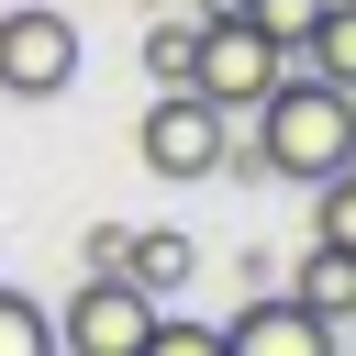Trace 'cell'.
I'll list each match as a JSON object with an SVG mask.
<instances>
[{
    "label": "cell",
    "mask_w": 356,
    "mask_h": 356,
    "mask_svg": "<svg viewBox=\"0 0 356 356\" xmlns=\"http://www.w3.org/2000/svg\"><path fill=\"white\" fill-rule=\"evenodd\" d=\"M256 167L267 178H289V189H323L334 167H356V100L345 89H323L312 67H278V89L256 100Z\"/></svg>",
    "instance_id": "cell-1"
},
{
    "label": "cell",
    "mask_w": 356,
    "mask_h": 356,
    "mask_svg": "<svg viewBox=\"0 0 356 356\" xmlns=\"http://www.w3.org/2000/svg\"><path fill=\"white\" fill-rule=\"evenodd\" d=\"M78 22L67 11H44V0H22V11H0V100H67L78 89Z\"/></svg>",
    "instance_id": "cell-2"
},
{
    "label": "cell",
    "mask_w": 356,
    "mask_h": 356,
    "mask_svg": "<svg viewBox=\"0 0 356 356\" xmlns=\"http://www.w3.org/2000/svg\"><path fill=\"white\" fill-rule=\"evenodd\" d=\"M278 67H289V56H278L256 22H200V56H189V100H211V111L234 122V111H256V100L278 89Z\"/></svg>",
    "instance_id": "cell-3"
},
{
    "label": "cell",
    "mask_w": 356,
    "mask_h": 356,
    "mask_svg": "<svg viewBox=\"0 0 356 356\" xmlns=\"http://www.w3.org/2000/svg\"><path fill=\"white\" fill-rule=\"evenodd\" d=\"M222 145H234V122H222L211 100H189V89H156V100H145V134H134V156H145L167 189L211 178V167H222Z\"/></svg>",
    "instance_id": "cell-4"
},
{
    "label": "cell",
    "mask_w": 356,
    "mask_h": 356,
    "mask_svg": "<svg viewBox=\"0 0 356 356\" xmlns=\"http://www.w3.org/2000/svg\"><path fill=\"white\" fill-rule=\"evenodd\" d=\"M167 300H145L134 278H78L67 312H56V356H145Z\"/></svg>",
    "instance_id": "cell-5"
},
{
    "label": "cell",
    "mask_w": 356,
    "mask_h": 356,
    "mask_svg": "<svg viewBox=\"0 0 356 356\" xmlns=\"http://www.w3.org/2000/svg\"><path fill=\"white\" fill-rule=\"evenodd\" d=\"M222 356H345V345H334V323H312L289 289H256V300L222 323Z\"/></svg>",
    "instance_id": "cell-6"
},
{
    "label": "cell",
    "mask_w": 356,
    "mask_h": 356,
    "mask_svg": "<svg viewBox=\"0 0 356 356\" xmlns=\"http://www.w3.org/2000/svg\"><path fill=\"white\" fill-rule=\"evenodd\" d=\"M289 300H300L312 323H334V334H345V323H356V256L312 245V256H300V278H289Z\"/></svg>",
    "instance_id": "cell-7"
},
{
    "label": "cell",
    "mask_w": 356,
    "mask_h": 356,
    "mask_svg": "<svg viewBox=\"0 0 356 356\" xmlns=\"http://www.w3.org/2000/svg\"><path fill=\"white\" fill-rule=\"evenodd\" d=\"M122 278H134L145 300H167V289H189V278H200V245L156 222V234H134V256H122Z\"/></svg>",
    "instance_id": "cell-8"
},
{
    "label": "cell",
    "mask_w": 356,
    "mask_h": 356,
    "mask_svg": "<svg viewBox=\"0 0 356 356\" xmlns=\"http://www.w3.org/2000/svg\"><path fill=\"white\" fill-rule=\"evenodd\" d=\"M300 67H312L323 89H345V100H356V0H323V22L300 33Z\"/></svg>",
    "instance_id": "cell-9"
},
{
    "label": "cell",
    "mask_w": 356,
    "mask_h": 356,
    "mask_svg": "<svg viewBox=\"0 0 356 356\" xmlns=\"http://www.w3.org/2000/svg\"><path fill=\"white\" fill-rule=\"evenodd\" d=\"M189 56H200V22H189V11H156V22H145V78H156V89H189Z\"/></svg>",
    "instance_id": "cell-10"
},
{
    "label": "cell",
    "mask_w": 356,
    "mask_h": 356,
    "mask_svg": "<svg viewBox=\"0 0 356 356\" xmlns=\"http://www.w3.org/2000/svg\"><path fill=\"white\" fill-rule=\"evenodd\" d=\"M312 245H334V256H356V167H334V178L312 189Z\"/></svg>",
    "instance_id": "cell-11"
},
{
    "label": "cell",
    "mask_w": 356,
    "mask_h": 356,
    "mask_svg": "<svg viewBox=\"0 0 356 356\" xmlns=\"http://www.w3.org/2000/svg\"><path fill=\"white\" fill-rule=\"evenodd\" d=\"M0 356H56V312L22 300V289H0Z\"/></svg>",
    "instance_id": "cell-12"
},
{
    "label": "cell",
    "mask_w": 356,
    "mask_h": 356,
    "mask_svg": "<svg viewBox=\"0 0 356 356\" xmlns=\"http://www.w3.org/2000/svg\"><path fill=\"white\" fill-rule=\"evenodd\" d=\"M234 22H256V33H267V44H278V56H300V33H312V22H323V0H245V11H234Z\"/></svg>",
    "instance_id": "cell-13"
},
{
    "label": "cell",
    "mask_w": 356,
    "mask_h": 356,
    "mask_svg": "<svg viewBox=\"0 0 356 356\" xmlns=\"http://www.w3.org/2000/svg\"><path fill=\"white\" fill-rule=\"evenodd\" d=\"M145 356H222V323H178V312H156Z\"/></svg>",
    "instance_id": "cell-14"
},
{
    "label": "cell",
    "mask_w": 356,
    "mask_h": 356,
    "mask_svg": "<svg viewBox=\"0 0 356 356\" xmlns=\"http://www.w3.org/2000/svg\"><path fill=\"white\" fill-rule=\"evenodd\" d=\"M122 256H134V234H122V222H89V245H78V267H89V278H122Z\"/></svg>",
    "instance_id": "cell-15"
},
{
    "label": "cell",
    "mask_w": 356,
    "mask_h": 356,
    "mask_svg": "<svg viewBox=\"0 0 356 356\" xmlns=\"http://www.w3.org/2000/svg\"><path fill=\"white\" fill-rule=\"evenodd\" d=\"M178 11H189V22H234L245 0H178Z\"/></svg>",
    "instance_id": "cell-16"
},
{
    "label": "cell",
    "mask_w": 356,
    "mask_h": 356,
    "mask_svg": "<svg viewBox=\"0 0 356 356\" xmlns=\"http://www.w3.org/2000/svg\"><path fill=\"white\" fill-rule=\"evenodd\" d=\"M134 11H178V0H134Z\"/></svg>",
    "instance_id": "cell-17"
},
{
    "label": "cell",
    "mask_w": 356,
    "mask_h": 356,
    "mask_svg": "<svg viewBox=\"0 0 356 356\" xmlns=\"http://www.w3.org/2000/svg\"><path fill=\"white\" fill-rule=\"evenodd\" d=\"M334 345H345V356H356V323H345V334H334Z\"/></svg>",
    "instance_id": "cell-18"
}]
</instances>
